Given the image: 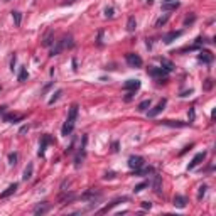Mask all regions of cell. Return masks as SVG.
Here are the masks:
<instances>
[{
	"mask_svg": "<svg viewBox=\"0 0 216 216\" xmlns=\"http://www.w3.org/2000/svg\"><path fill=\"white\" fill-rule=\"evenodd\" d=\"M74 47V39L71 34H64L59 40H56V44H52V49L51 52H49V56H57V54H61L62 51H66V49H73Z\"/></svg>",
	"mask_w": 216,
	"mask_h": 216,
	"instance_id": "1",
	"label": "cell"
},
{
	"mask_svg": "<svg viewBox=\"0 0 216 216\" xmlns=\"http://www.w3.org/2000/svg\"><path fill=\"white\" fill-rule=\"evenodd\" d=\"M78 105H71L69 108V115H68V120L64 122V125H62V128H61V135L62 137H68V135H71L73 133V130H74V122H76V116H78Z\"/></svg>",
	"mask_w": 216,
	"mask_h": 216,
	"instance_id": "2",
	"label": "cell"
},
{
	"mask_svg": "<svg viewBox=\"0 0 216 216\" xmlns=\"http://www.w3.org/2000/svg\"><path fill=\"white\" fill-rule=\"evenodd\" d=\"M101 196H103L101 191H98V189H88L86 192H83V194L79 196V199L81 201H91V202H94V201L100 199Z\"/></svg>",
	"mask_w": 216,
	"mask_h": 216,
	"instance_id": "3",
	"label": "cell"
},
{
	"mask_svg": "<svg viewBox=\"0 0 216 216\" xmlns=\"http://www.w3.org/2000/svg\"><path fill=\"white\" fill-rule=\"evenodd\" d=\"M125 61H127V64H128L130 68H140V66L143 64L142 57L138 56V54H135V52L125 54Z\"/></svg>",
	"mask_w": 216,
	"mask_h": 216,
	"instance_id": "4",
	"label": "cell"
},
{
	"mask_svg": "<svg viewBox=\"0 0 216 216\" xmlns=\"http://www.w3.org/2000/svg\"><path fill=\"white\" fill-rule=\"evenodd\" d=\"M147 73H148V76H152V78L162 79V78H167L169 71H165L164 68H155V66H148V68H147Z\"/></svg>",
	"mask_w": 216,
	"mask_h": 216,
	"instance_id": "5",
	"label": "cell"
},
{
	"mask_svg": "<svg viewBox=\"0 0 216 216\" xmlns=\"http://www.w3.org/2000/svg\"><path fill=\"white\" fill-rule=\"evenodd\" d=\"M54 142V138L51 137L49 133H46V135H42V138H40V143H39V157H44V152H46V147L49 145V143H52Z\"/></svg>",
	"mask_w": 216,
	"mask_h": 216,
	"instance_id": "6",
	"label": "cell"
},
{
	"mask_svg": "<svg viewBox=\"0 0 216 216\" xmlns=\"http://www.w3.org/2000/svg\"><path fill=\"white\" fill-rule=\"evenodd\" d=\"M165 105H167V100H165V98H162V100L157 103V105L152 108V110H148V118H155V116L165 108Z\"/></svg>",
	"mask_w": 216,
	"mask_h": 216,
	"instance_id": "7",
	"label": "cell"
},
{
	"mask_svg": "<svg viewBox=\"0 0 216 216\" xmlns=\"http://www.w3.org/2000/svg\"><path fill=\"white\" fill-rule=\"evenodd\" d=\"M54 44V30L52 29H47L46 32L42 35V42H40V46L42 47H51Z\"/></svg>",
	"mask_w": 216,
	"mask_h": 216,
	"instance_id": "8",
	"label": "cell"
},
{
	"mask_svg": "<svg viewBox=\"0 0 216 216\" xmlns=\"http://www.w3.org/2000/svg\"><path fill=\"white\" fill-rule=\"evenodd\" d=\"M143 162H145V160H143V157H140V155H130L128 157V167L130 169H138V167H142V165H143Z\"/></svg>",
	"mask_w": 216,
	"mask_h": 216,
	"instance_id": "9",
	"label": "cell"
},
{
	"mask_svg": "<svg viewBox=\"0 0 216 216\" xmlns=\"http://www.w3.org/2000/svg\"><path fill=\"white\" fill-rule=\"evenodd\" d=\"M2 118L5 120V122H8V123H19V122H22L25 118V115H17V113H3L2 115Z\"/></svg>",
	"mask_w": 216,
	"mask_h": 216,
	"instance_id": "10",
	"label": "cell"
},
{
	"mask_svg": "<svg viewBox=\"0 0 216 216\" xmlns=\"http://www.w3.org/2000/svg\"><path fill=\"white\" fill-rule=\"evenodd\" d=\"M206 159V152H199V154H196L194 155V159H192L191 162H189V165H187V170H192L194 167H197V165L201 164L202 160Z\"/></svg>",
	"mask_w": 216,
	"mask_h": 216,
	"instance_id": "11",
	"label": "cell"
},
{
	"mask_svg": "<svg viewBox=\"0 0 216 216\" xmlns=\"http://www.w3.org/2000/svg\"><path fill=\"white\" fill-rule=\"evenodd\" d=\"M199 61L202 62H206V64H211V62L214 61V56H213V52L208 51V49H201V52H199Z\"/></svg>",
	"mask_w": 216,
	"mask_h": 216,
	"instance_id": "12",
	"label": "cell"
},
{
	"mask_svg": "<svg viewBox=\"0 0 216 216\" xmlns=\"http://www.w3.org/2000/svg\"><path fill=\"white\" fill-rule=\"evenodd\" d=\"M182 34H184V30H172V32L165 34V35H164V44H170V42H174V40H176V39H179Z\"/></svg>",
	"mask_w": 216,
	"mask_h": 216,
	"instance_id": "13",
	"label": "cell"
},
{
	"mask_svg": "<svg viewBox=\"0 0 216 216\" xmlns=\"http://www.w3.org/2000/svg\"><path fill=\"white\" fill-rule=\"evenodd\" d=\"M162 125L165 127H176V128H182V127H187V122H181V120H162L160 122Z\"/></svg>",
	"mask_w": 216,
	"mask_h": 216,
	"instance_id": "14",
	"label": "cell"
},
{
	"mask_svg": "<svg viewBox=\"0 0 216 216\" xmlns=\"http://www.w3.org/2000/svg\"><path fill=\"white\" fill-rule=\"evenodd\" d=\"M140 84L142 83L138 79H128V81L123 83V89H127V91H135V89L140 88Z\"/></svg>",
	"mask_w": 216,
	"mask_h": 216,
	"instance_id": "15",
	"label": "cell"
},
{
	"mask_svg": "<svg viewBox=\"0 0 216 216\" xmlns=\"http://www.w3.org/2000/svg\"><path fill=\"white\" fill-rule=\"evenodd\" d=\"M148 174H154V167H150V165H148V167L142 165V167H138V169H133L130 176H148Z\"/></svg>",
	"mask_w": 216,
	"mask_h": 216,
	"instance_id": "16",
	"label": "cell"
},
{
	"mask_svg": "<svg viewBox=\"0 0 216 216\" xmlns=\"http://www.w3.org/2000/svg\"><path fill=\"white\" fill-rule=\"evenodd\" d=\"M49 209H51V204H49L47 201H44V202H39V204L34 208V214H46Z\"/></svg>",
	"mask_w": 216,
	"mask_h": 216,
	"instance_id": "17",
	"label": "cell"
},
{
	"mask_svg": "<svg viewBox=\"0 0 216 216\" xmlns=\"http://www.w3.org/2000/svg\"><path fill=\"white\" fill-rule=\"evenodd\" d=\"M172 204L176 206V208H179V209H184V208H186V204H187V197H184L181 194H176Z\"/></svg>",
	"mask_w": 216,
	"mask_h": 216,
	"instance_id": "18",
	"label": "cell"
},
{
	"mask_svg": "<svg viewBox=\"0 0 216 216\" xmlns=\"http://www.w3.org/2000/svg\"><path fill=\"white\" fill-rule=\"evenodd\" d=\"M84 157H86V150H84L83 147H79V152H78V154H76V157H74V167H76V169L81 167V164H83Z\"/></svg>",
	"mask_w": 216,
	"mask_h": 216,
	"instance_id": "19",
	"label": "cell"
},
{
	"mask_svg": "<svg viewBox=\"0 0 216 216\" xmlns=\"http://www.w3.org/2000/svg\"><path fill=\"white\" fill-rule=\"evenodd\" d=\"M122 201H128V197H127V196H123V197H116V199H113V201H111L108 206H105L103 209H100V213H108V211H110L111 208H115L116 204H120Z\"/></svg>",
	"mask_w": 216,
	"mask_h": 216,
	"instance_id": "20",
	"label": "cell"
},
{
	"mask_svg": "<svg viewBox=\"0 0 216 216\" xmlns=\"http://www.w3.org/2000/svg\"><path fill=\"white\" fill-rule=\"evenodd\" d=\"M150 184H152V187H154L155 194H162V179H160V176L154 174V181H152Z\"/></svg>",
	"mask_w": 216,
	"mask_h": 216,
	"instance_id": "21",
	"label": "cell"
},
{
	"mask_svg": "<svg viewBox=\"0 0 216 216\" xmlns=\"http://www.w3.org/2000/svg\"><path fill=\"white\" fill-rule=\"evenodd\" d=\"M32 174H34V164H32V162H29V164H27V167L24 169L22 179H24V181H30V179H32Z\"/></svg>",
	"mask_w": 216,
	"mask_h": 216,
	"instance_id": "22",
	"label": "cell"
},
{
	"mask_svg": "<svg viewBox=\"0 0 216 216\" xmlns=\"http://www.w3.org/2000/svg\"><path fill=\"white\" fill-rule=\"evenodd\" d=\"M17 187H19V186H17V182L10 184V186H8V187H7V189H5V191H3V192H0V199H5V197L12 196L14 192L17 191Z\"/></svg>",
	"mask_w": 216,
	"mask_h": 216,
	"instance_id": "23",
	"label": "cell"
},
{
	"mask_svg": "<svg viewBox=\"0 0 216 216\" xmlns=\"http://www.w3.org/2000/svg\"><path fill=\"white\" fill-rule=\"evenodd\" d=\"M160 64H162V68H164L165 71H174L176 69V66L172 64V61H169V59H165V57H160Z\"/></svg>",
	"mask_w": 216,
	"mask_h": 216,
	"instance_id": "24",
	"label": "cell"
},
{
	"mask_svg": "<svg viewBox=\"0 0 216 216\" xmlns=\"http://www.w3.org/2000/svg\"><path fill=\"white\" fill-rule=\"evenodd\" d=\"M76 197V194L73 191H69V192H64V194H61L59 196V202H71Z\"/></svg>",
	"mask_w": 216,
	"mask_h": 216,
	"instance_id": "25",
	"label": "cell"
},
{
	"mask_svg": "<svg viewBox=\"0 0 216 216\" xmlns=\"http://www.w3.org/2000/svg\"><path fill=\"white\" fill-rule=\"evenodd\" d=\"M179 7V2H169V3H162V10L164 12H172V10H176V8Z\"/></svg>",
	"mask_w": 216,
	"mask_h": 216,
	"instance_id": "26",
	"label": "cell"
},
{
	"mask_svg": "<svg viewBox=\"0 0 216 216\" xmlns=\"http://www.w3.org/2000/svg\"><path fill=\"white\" fill-rule=\"evenodd\" d=\"M135 29H137V20H135L133 15H130L128 20H127V30H128V32H133Z\"/></svg>",
	"mask_w": 216,
	"mask_h": 216,
	"instance_id": "27",
	"label": "cell"
},
{
	"mask_svg": "<svg viewBox=\"0 0 216 216\" xmlns=\"http://www.w3.org/2000/svg\"><path fill=\"white\" fill-rule=\"evenodd\" d=\"M150 106H152V100H150V98H148V100H143L142 103H138L137 110H138V111H147Z\"/></svg>",
	"mask_w": 216,
	"mask_h": 216,
	"instance_id": "28",
	"label": "cell"
},
{
	"mask_svg": "<svg viewBox=\"0 0 216 216\" xmlns=\"http://www.w3.org/2000/svg\"><path fill=\"white\" fill-rule=\"evenodd\" d=\"M29 78V73H27V68L25 66H20V71H19V83H24Z\"/></svg>",
	"mask_w": 216,
	"mask_h": 216,
	"instance_id": "29",
	"label": "cell"
},
{
	"mask_svg": "<svg viewBox=\"0 0 216 216\" xmlns=\"http://www.w3.org/2000/svg\"><path fill=\"white\" fill-rule=\"evenodd\" d=\"M206 191H208V186H206V184H201V186L197 187V201H202V197H204Z\"/></svg>",
	"mask_w": 216,
	"mask_h": 216,
	"instance_id": "30",
	"label": "cell"
},
{
	"mask_svg": "<svg viewBox=\"0 0 216 216\" xmlns=\"http://www.w3.org/2000/svg\"><path fill=\"white\" fill-rule=\"evenodd\" d=\"M12 19H14V22H15V25L19 27L20 22H22V14L19 10H12Z\"/></svg>",
	"mask_w": 216,
	"mask_h": 216,
	"instance_id": "31",
	"label": "cell"
},
{
	"mask_svg": "<svg viewBox=\"0 0 216 216\" xmlns=\"http://www.w3.org/2000/svg\"><path fill=\"white\" fill-rule=\"evenodd\" d=\"M148 186H150V181H143V182L137 184V186L133 187V192H140V191H143V189L148 187Z\"/></svg>",
	"mask_w": 216,
	"mask_h": 216,
	"instance_id": "32",
	"label": "cell"
},
{
	"mask_svg": "<svg viewBox=\"0 0 216 216\" xmlns=\"http://www.w3.org/2000/svg\"><path fill=\"white\" fill-rule=\"evenodd\" d=\"M167 20H169V14H165V15H162V17H159V19H157L155 27H162V25H164Z\"/></svg>",
	"mask_w": 216,
	"mask_h": 216,
	"instance_id": "33",
	"label": "cell"
},
{
	"mask_svg": "<svg viewBox=\"0 0 216 216\" xmlns=\"http://www.w3.org/2000/svg\"><path fill=\"white\" fill-rule=\"evenodd\" d=\"M61 94H62V89H57V91L52 94V98H51V100H49V105H54V103H56V101L61 98Z\"/></svg>",
	"mask_w": 216,
	"mask_h": 216,
	"instance_id": "34",
	"label": "cell"
},
{
	"mask_svg": "<svg viewBox=\"0 0 216 216\" xmlns=\"http://www.w3.org/2000/svg\"><path fill=\"white\" fill-rule=\"evenodd\" d=\"M211 88H213V79H211V78L204 79V84H202V89H206V91H209Z\"/></svg>",
	"mask_w": 216,
	"mask_h": 216,
	"instance_id": "35",
	"label": "cell"
},
{
	"mask_svg": "<svg viewBox=\"0 0 216 216\" xmlns=\"http://www.w3.org/2000/svg\"><path fill=\"white\" fill-rule=\"evenodd\" d=\"M8 164H10V165H15L17 164V154H15V152L8 154Z\"/></svg>",
	"mask_w": 216,
	"mask_h": 216,
	"instance_id": "36",
	"label": "cell"
},
{
	"mask_svg": "<svg viewBox=\"0 0 216 216\" xmlns=\"http://www.w3.org/2000/svg\"><path fill=\"white\" fill-rule=\"evenodd\" d=\"M196 20V15L194 14H191V15H187L186 19H184V25H189V24H192V22Z\"/></svg>",
	"mask_w": 216,
	"mask_h": 216,
	"instance_id": "37",
	"label": "cell"
},
{
	"mask_svg": "<svg viewBox=\"0 0 216 216\" xmlns=\"http://www.w3.org/2000/svg\"><path fill=\"white\" fill-rule=\"evenodd\" d=\"M113 12H115V10H113V7H106V8H105V17H108V19H111V17L115 15Z\"/></svg>",
	"mask_w": 216,
	"mask_h": 216,
	"instance_id": "38",
	"label": "cell"
},
{
	"mask_svg": "<svg viewBox=\"0 0 216 216\" xmlns=\"http://www.w3.org/2000/svg\"><path fill=\"white\" fill-rule=\"evenodd\" d=\"M115 172L113 170H110V172H105V176H103V179H105V181H108V179H115Z\"/></svg>",
	"mask_w": 216,
	"mask_h": 216,
	"instance_id": "39",
	"label": "cell"
},
{
	"mask_svg": "<svg viewBox=\"0 0 216 216\" xmlns=\"http://www.w3.org/2000/svg\"><path fill=\"white\" fill-rule=\"evenodd\" d=\"M101 39H103V30L98 32V37H96V46H100V47L103 46V40H101Z\"/></svg>",
	"mask_w": 216,
	"mask_h": 216,
	"instance_id": "40",
	"label": "cell"
},
{
	"mask_svg": "<svg viewBox=\"0 0 216 216\" xmlns=\"http://www.w3.org/2000/svg\"><path fill=\"white\" fill-rule=\"evenodd\" d=\"M194 122V108H189V123Z\"/></svg>",
	"mask_w": 216,
	"mask_h": 216,
	"instance_id": "41",
	"label": "cell"
},
{
	"mask_svg": "<svg viewBox=\"0 0 216 216\" xmlns=\"http://www.w3.org/2000/svg\"><path fill=\"white\" fill-rule=\"evenodd\" d=\"M189 148H192V143H189V145H186V147H184V148H182V150H181V152H179V155H184V154H186V152L189 150Z\"/></svg>",
	"mask_w": 216,
	"mask_h": 216,
	"instance_id": "42",
	"label": "cell"
},
{
	"mask_svg": "<svg viewBox=\"0 0 216 216\" xmlns=\"http://www.w3.org/2000/svg\"><path fill=\"white\" fill-rule=\"evenodd\" d=\"M133 96H135V91H128V94H127V96L123 98V100H125V101H130V100H132Z\"/></svg>",
	"mask_w": 216,
	"mask_h": 216,
	"instance_id": "43",
	"label": "cell"
},
{
	"mask_svg": "<svg viewBox=\"0 0 216 216\" xmlns=\"http://www.w3.org/2000/svg\"><path fill=\"white\" fill-rule=\"evenodd\" d=\"M15 61H17V56L14 54V57H12V61H10V69H12V71L15 69Z\"/></svg>",
	"mask_w": 216,
	"mask_h": 216,
	"instance_id": "44",
	"label": "cell"
},
{
	"mask_svg": "<svg viewBox=\"0 0 216 216\" xmlns=\"http://www.w3.org/2000/svg\"><path fill=\"white\" fill-rule=\"evenodd\" d=\"M142 208H143V209H150V208H152V202L143 201V202H142Z\"/></svg>",
	"mask_w": 216,
	"mask_h": 216,
	"instance_id": "45",
	"label": "cell"
},
{
	"mask_svg": "<svg viewBox=\"0 0 216 216\" xmlns=\"http://www.w3.org/2000/svg\"><path fill=\"white\" fill-rule=\"evenodd\" d=\"M111 152H118V142H113V143H111Z\"/></svg>",
	"mask_w": 216,
	"mask_h": 216,
	"instance_id": "46",
	"label": "cell"
},
{
	"mask_svg": "<svg viewBox=\"0 0 216 216\" xmlns=\"http://www.w3.org/2000/svg\"><path fill=\"white\" fill-rule=\"evenodd\" d=\"M74 2H76V0H64V2L61 3V5H62V7H66V5H73Z\"/></svg>",
	"mask_w": 216,
	"mask_h": 216,
	"instance_id": "47",
	"label": "cell"
},
{
	"mask_svg": "<svg viewBox=\"0 0 216 216\" xmlns=\"http://www.w3.org/2000/svg\"><path fill=\"white\" fill-rule=\"evenodd\" d=\"M189 94H192V89H189V91H182L179 96H189Z\"/></svg>",
	"mask_w": 216,
	"mask_h": 216,
	"instance_id": "48",
	"label": "cell"
},
{
	"mask_svg": "<svg viewBox=\"0 0 216 216\" xmlns=\"http://www.w3.org/2000/svg\"><path fill=\"white\" fill-rule=\"evenodd\" d=\"M27 130H29V125H24V127H22V128H20V132H19V133L22 135V133H25V132H27Z\"/></svg>",
	"mask_w": 216,
	"mask_h": 216,
	"instance_id": "49",
	"label": "cell"
},
{
	"mask_svg": "<svg viewBox=\"0 0 216 216\" xmlns=\"http://www.w3.org/2000/svg\"><path fill=\"white\" fill-rule=\"evenodd\" d=\"M5 111H7V106H5V105H2V106H0V115H3Z\"/></svg>",
	"mask_w": 216,
	"mask_h": 216,
	"instance_id": "50",
	"label": "cell"
},
{
	"mask_svg": "<svg viewBox=\"0 0 216 216\" xmlns=\"http://www.w3.org/2000/svg\"><path fill=\"white\" fill-rule=\"evenodd\" d=\"M169 2H177V0H162V3H169Z\"/></svg>",
	"mask_w": 216,
	"mask_h": 216,
	"instance_id": "51",
	"label": "cell"
},
{
	"mask_svg": "<svg viewBox=\"0 0 216 216\" xmlns=\"http://www.w3.org/2000/svg\"><path fill=\"white\" fill-rule=\"evenodd\" d=\"M147 3H148V5H152V3H154V0H147Z\"/></svg>",
	"mask_w": 216,
	"mask_h": 216,
	"instance_id": "52",
	"label": "cell"
},
{
	"mask_svg": "<svg viewBox=\"0 0 216 216\" xmlns=\"http://www.w3.org/2000/svg\"><path fill=\"white\" fill-rule=\"evenodd\" d=\"M0 89H2V86H0Z\"/></svg>",
	"mask_w": 216,
	"mask_h": 216,
	"instance_id": "53",
	"label": "cell"
},
{
	"mask_svg": "<svg viewBox=\"0 0 216 216\" xmlns=\"http://www.w3.org/2000/svg\"><path fill=\"white\" fill-rule=\"evenodd\" d=\"M5 2H8V0H5Z\"/></svg>",
	"mask_w": 216,
	"mask_h": 216,
	"instance_id": "54",
	"label": "cell"
}]
</instances>
